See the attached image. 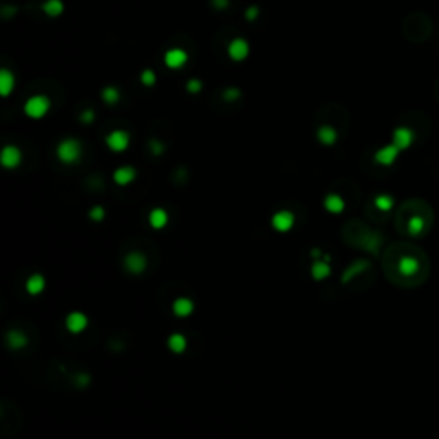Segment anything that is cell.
I'll return each instance as SVG.
<instances>
[{
	"label": "cell",
	"instance_id": "23",
	"mask_svg": "<svg viewBox=\"0 0 439 439\" xmlns=\"http://www.w3.org/2000/svg\"><path fill=\"white\" fill-rule=\"evenodd\" d=\"M41 9L48 17H59L64 12V3H62V0H45Z\"/></svg>",
	"mask_w": 439,
	"mask_h": 439
},
{
	"label": "cell",
	"instance_id": "7",
	"mask_svg": "<svg viewBox=\"0 0 439 439\" xmlns=\"http://www.w3.org/2000/svg\"><path fill=\"white\" fill-rule=\"evenodd\" d=\"M249 55V43L244 38H234L228 43V57L234 62H242Z\"/></svg>",
	"mask_w": 439,
	"mask_h": 439
},
{
	"label": "cell",
	"instance_id": "12",
	"mask_svg": "<svg viewBox=\"0 0 439 439\" xmlns=\"http://www.w3.org/2000/svg\"><path fill=\"white\" fill-rule=\"evenodd\" d=\"M147 221H149V225L154 230H161V228H165L168 225V213L163 208H154L147 215Z\"/></svg>",
	"mask_w": 439,
	"mask_h": 439
},
{
	"label": "cell",
	"instance_id": "20",
	"mask_svg": "<svg viewBox=\"0 0 439 439\" xmlns=\"http://www.w3.org/2000/svg\"><path fill=\"white\" fill-rule=\"evenodd\" d=\"M317 139L319 143H322L324 146H333L338 139V132L335 131V127L331 126H321L317 129Z\"/></svg>",
	"mask_w": 439,
	"mask_h": 439
},
{
	"label": "cell",
	"instance_id": "26",
	"mask_svg": "<svg viewBox=\"0 0 439 439\" xmlns=\"http://www.w3.org/2000/svg\"><path fill=\"white\" fill-rule=\"evenodd\" d=\"M102 96H103V102H105V103H108V105H114V103H117L119 100H120V93H119V89H117V88H114V86L105 88V89H103V93H102Z\"/></svg>",
	"mask_w": 439,
	"mask_h": 439
},
{
	"label": "cell",
	"instance_id": "5",
	"mask_svg": "<svg viewBox=\"0 0 439 439\" xmlns=\"http://www.w3.org/2000/svg\"><path fill=\"white\" fill-rule=\"evenodd\" d=\"M126 270L132 275H141L146 271L147 268V258L143 252H129L124 259Z\"/></svg>",
	"mask_w": 439,
	"mask_h": 439
},
{
	"label": "cell",
	"instance_id": "10",
	"mask_svg": "<svg viewBox=\"0 0 439 439\" xmlns=\"http://www.w3.org/2000/svg\"><path fill=\"white\" fill-rule=\"evenodd\" d=\"M163 60H165L166 67L180 69L182 65H185V62H187V53H185L182 48H170L168 52L165 53Z\"/></svg>",
	"mask_w": 439,
	"mask_h": 439
},
{
	"label": "cell",
	"instance_id": "31",
	"mask_svg": "<svg viewBox=\"0 0 439 439\" xmlns=\"http://www.w3.org/2000/svg\"><path fill=\"white\" fill-rule=\"evenodd\" d=\"M258 14H259V9L256 5H252L246 10V19L247 21H254V19L258 17Z\"/></svg>",
	"mask_w": 439,
	"mask_h": 439
},
{
	"label": "cell",
	"instance_id": "32",
	"mask_svg": "<svg viewBox=\"0 0 439 439\" xmlns=\"http://www.w3.org/2000/svg\"><path fill=\"white\" fill-rule=\"evenodd\" d=\"M93 119H95V112L93 110H84L83 115H81V120H83L84 124H91Z\"/></svg>",
	"mask_w": 439,
	"mask_h": 439
},
{
	"label": "cell",
	"instance_id": "19",
	"mask_svg": "<svg viewBox=\"0 0 439 439\" xmlns=\"http://www.w3.org/2000/svg\"><path fill=\"white\" fill-rule=\"evenodd\" d=\"M5 338H7V345H9L10 348H14V350L24 348L26 345H28V336L22 331H19V329H10Z\"/></svg>",
	"mask_w": 439,
	"mask_h": 439
},
{
	"label": "cell",
	"instance_id": "13",
	"mask_svg": "<svg viewBox=\"0 0 439 439\" xmlns=\"http://www.w3.org/2000/svg\"><path fill=\"white\" fill-rule=\"evenodd\" d=\"M172 312L175 314L177 317H187L194 312V302L190 298H175L172 304Z\"/></svg>",
	"mask_w": 439,
	"mask_h": 439
},
{
	"label": "cell",
	"instance_id": "24",
	"mask_svg": "<svg viewBox=\"0 0 439 439\" xmlns=\"http://www.w3.org/2000/svg\"><path fill=\"white\" fill-rule=\"evenodd\" d=\"M407 228H409V234L410 235H421L422 232H424L426 228V221L422 216H412V218L409 220V223H407Z\"/></svg>",
	"mask_w": 439,
	"mask_h": 439
},
{
	"label": "cell",
	"instance_id": "2",
	"mask_svg": "<svg viewBox=\"0 0 439 439\" xmlns=\"http://www.w3.org/2000/svg\"><path fill=\"white\" fill-rule=\"evenodd\" d=\"M50 110V100L45 95H34L28 98L24 103V114L29 119H41L48 114Z\"/></svg>",
	"mask_w": 439,
	"mask_h": 439
},
{
	"label": "cell",
	"instance_id": "30",
	"mask_svg": "<svg viewBox=\"0 0 439 439\" xmlns=\"http://www.w3.org/2000/svg\"><path fill=\"white\" fill-rule=\"evenodd\" d=\"M201 88H203V84H201V81H197V79H190L187 83V91L189 93H199Z\"/></svg>",
	"mask_w": 439,
	"mask_h": 439
},
{
	"label": "cell",
	"instance_id": "25",
	"mask_svg": "<svg viewBox=\"0 0 439 439\" xmlns=\"http://www.w3.org/2000/svg\"><path fill=\"white\" fill-rule=\"evenodd\" d=\"M374 204H376V208L381 209V211H390V209L395 206V199L391 196H388V194H379V196H376Z\"/></svg>",
	"mask_w": 439,
	"mask_h": 439
},
{
	"label": "cell",
	"instance_id": "33",
	"mask_svg": "<svg viewBox=\"0 0 439 439\" xmlns=\"http://www.w3.org/2000/svg\"><path fill=\"white\" fill-rule=\"evenodd\" d=\"M76 381H77V386H86V384L89 383V376L88 374H77Z\"/></svg>",
	"mask_w": 439,
	"mask_h": 439
},
{
	"label": "cell",
	"instance_id": "35",
	"mask_svg": "<svg viewBox=\"0 0 439 439\" xmlns=\"http://www.w3.org/2000/svg\"><path fill=\"white\" fill-rule=\"evenodd\" d=\"M151 149H153V153H154V154H160L161 151H163V146L160 145V143L153 141V143H151Z\"/></svg>",
	"mask_w": 439,
	"mask_h": 439
},
{
	"label": "cell",
	"instance_id": "15",
	"mask_svg": "<svg viewBox=\"0 0 439 439\" xmlns=\"http://www.w3.org/2000/svg\"><path fill=\"white\" fill-rule=\"evenodd\" d=\"M15 88V77L14 74L9 71V69H2L0 71V93H2L3 98L10 95Z\"/></svg>",
	"mask_w": 439,
	"mask_h": 439
},
{
	"label": "cell",
	"instance_id": "29",
	"mask_svg": "<svg viewBox=\"0 0 439 439\" xmlns=\"http://www.w3.org/2000/svg\"><path fill=\"white\" fill-rule=\"evenodd\" d=\"M239 96H240L239 89H234V88L227 89V91L223 93V98L227 100V102H235V100H239Z\"/></svg>",
	"mask_w": 439,
	"mask_h": 439
},
{
	"label": "cell",
	"instance_id": "3",
	"mask_svg": "<svg viewBox=\"0 0 439 439\" xmlns=\"http://www.w3.org/2000/svg\"><path fill=\"white\" fill-rule=\"evenodd\" d=\"M295 225V215L289 209H282V211H277L271 218V227L275 228L280 234H285V232H290Z\"/></svg>",
	"mask_w": 439,
	"mask_h": 439
},
{
	"label": "cell",
	"instance_id": "18",
	"mask_svg": "<svg viewBox=\"0 0 439 439\" xmlns=\"http://www.w3.org/2000/svg\"><path fill=\"white\" fill-rule=\"evenodd\" d=\"M324 209L328 213H333V215H340L345 209V201L341 196L338 194H328L324 197Z\"/></svg>",
	"mask_w": 439,
	"mask_h": 439
},
{
	"label": "cell",
	"instance_id": "27",
	"mask_svg": "<svg viewBox=\"0 0 439 439\" xmlns=\"http://www.w3.org/2000/svg\"><path fill=\"white\" fill-rule=\"evenodd\" d=\"M141 83L145 84V86H153V84L156 83V74L151 71V69H145V71L141 72Z\"/></svg>",
	"mask_w": 439,
	"mask_h": 439
},
{
	"label": "cell",
	"instance_id": "34",
	"mask_svg": "<svg viewBox=\"0 0 439 439\" xmlns=\"http://www.w3.org/2000/svg\"><path fill=\"white\" fill-rule=\"evenodd\" d=\"M211 3L216 7V9L221 10V9H225V7H228V3L230 2H228V0H211Z\"/></svg>",
	"mask_w": 439,
	"mask_h": 439
},
{
	"label": "cell",
	"instance_id": "9",
	"mask_svg": "<svg viewBox=\"0 0 439 439\" xmlns=\"http://www.w3.org/2000/svg\"><path fill=\"white\" fill-rule=\"evenodd\" d=\"M398 154H400L398 147H396L395 145H388V146H383L381 149L376 151L374 160H376V163H379V165H383V166H390L396 161Z\"/></svg>",
	"mask_w": 439,
	"mask_h": 439
},
{
	"label": "cell",
	"instance_id": "28",
	"mask_svg": "<svg viewBox=\"0 0 439 439\" xmlns=\"http://www.w3.org/2000/svg\"><path fill=\"white\" fill-rule=\"evenodd\" d=\"M89 218L93 221H102L105 218V209L102 206H95V208L89 209Z\"/></svg>",
	"mask_w": 439,
	"mask_h": 439
},
{
	"label": "cell",
	"instance_id": "4",
	"mask_svg": "<svg viewBox=\"0 0 439 439\" xmlns=\"http://www.w3.org/2000/svg\"><path fill=\"white\" fill-rule=\"evenodd\" d=\"M129 143H131V136L129 132L126 131H112L110 134L107 136V146L110 147L112 151H115V153H122V151H126L127 147H129Z\"/></svg>",
	"mask_w": 439,
	"mask_h": 439
},
{
	"label": "cell",
	"instance_id": "6",
	"mask_svg": "<svg viewBox=\"0 0 439 439\" xmlns=\"http://www.w3.org/2000/svg\"><path fill=\"white\" fill-rule=\"evenodd\" d=\"M0 161H2L3 168H17L22 161V153L17 146L9 145L2 149V154H0Z\"/></svg>",
	"mask_w": 439,
	"mask_h": 439
},
{
	"label": "cell",
	"instance_id": "17",
	"mask_svg": "<svg viewBox=\"0 0 439 439\" xmlns=\"http://www.w3.org/2000/svg\"><path fill=\"white\" fill-rule=\"evenodd\" d=\"M398 271L403 277H414L419 271V261L415 258H410V256H403L398 261Z\"/></svg>",
	"mask_w": 439,
	"mask_h": 439
},
{
	"label": "cell",
	"instance_id": "1",
	"mask_svg": "<svg viewBox=\"0 0 439 439\" xmlns=\"http://www.w3.org/2000/svg\"><path fill=\"white\" fill-rule=\"evenodd\" d=\"M81 154H83V146L77 139H64V141L59 143L57 146V156L62 163L65 165H74L81 160Z\"/></svg>",
	"mask_w": 439,
	"mask_h": 439
},
{
	"label": "cell",
	"instance_id": "21",
	"mask_svg": "<svg viewBox=\"0 0 439 439\" xmlns=\"http://www.w3.org/2000/svg\"><path fill=\"white\" fill-rule=\"evenodd\" d=\"M326 261H328V256L324 258V261H316L312 264V268H310V275H312V278L316 282H321V280L328 278L331 275V268H329V264Z\"/></svg>",
	"mask_w": 439,
	"mask_h": 439
},
{
	"label": "cell",
	"instance_id": "11",
	"mask_svg": "<svg viewBox=\"0 0 439 439\" xmlns=\"http://www.w3.org/2000/svg\"><path fill=\"white\" fill-rule=\"evenodd\" d=\"M414 143V132H412L409 127H398L393 132V145L398 147L400 151L410 147V145Z\"/></svg>",
	"mask_w": 439,
	"mask_h": 439
},
{
	"label": "cell",
	"instance_id": "8",
	"mask_svg": "<svg viewBox=\"0 0 439 439\" xmlns=\"http://www.w3.org/2000/svg\"><path fill=\"white\" fill-rule=\"evenodd\" d=\"M65 328H67V331L74 333V335L83 333L84 329L88 328V316L83 312H79V310L71 312L67 317H65Z\"/></svg>",
	"mask_w": 439,
	"mask_h": 439
},
{
	"label": "cell",
	"instance_id": "22",
	"mask_svg": "<svg viewBox=\"0 0 439 439\" xmlns=\"http://www.w3.org/2000/svg\"><path fill=\"white\" fill-rule=\"evenodd\" d=\"M166 345H168V348L173 353H184L185 348H187V338L182 335V333H173V335L168 336Z\"/></svg>",
	"mask_w": 439,
	"mask_h": 439
},
{
	"label": "cell",
	"instance_id": "14",
	"mask_svg": "<svg viewBox=\"0 0 439 439\" xmlns=\"http://www.w3.org/2000/svg\"><path fill=\"white\" fill-rule=\"evenodd\" d=\"M45 285H46V280L43 275L34 273V275H31V277L28 278V282H26V292H28L29 295H33V297H36V295H40L45 290Z\"/></svg>",
	"mask_w": 439,
	"mask_h": 439
},
{
	"label": "cell",
	"instance_id": "16",
	"mask_svg": "<svg viewBox=\"0 0 439 439\" xmlns=\"http://www.w3.org/2000/svg\"><path fill=\"white\" fill-rule=\"evenodd\" d=\"M136 175H138V173H136V170L132 168V166H120V168L115 170V173H114V182L117 185H122L124 187V185L132 184Z\"/></svg>",
	"mask_w": 439,
	"mask_h": 439
}]
</instances>
